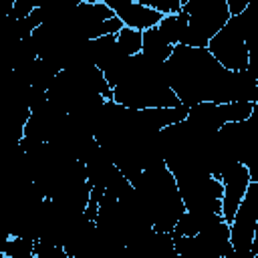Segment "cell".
I'll return each mask as SVG.
<instances>
[{"label": "cell", "instance_id": "obj_11", "mask_svg": "<svg viewBox=\"0 0 258 258\" xmlns=\"http://www.w3.org/2000/svg\"><path fill=\"white\" fill-rule=\"evenodd\" d=\"M218 222H224L220 214H214V212H183V216L177 220L173 232H171V238H179V236H194Z\"/></svg>", "mask_w": 258, "mask_h": 258}, {"label": "cell", "instance_id": "obj_17", "mask_svg": "<svg viewBox=\"0 0 258 258\" xmlns=\"http://www.w3.org/2000/svg\"><path fill=\"white\" fill-rule=\"evenodd\" d=\"M252 256H254L252 252H250V254H240V252H234V250H232L230 254H226V256H222V258H252Z\"/></svg>", "mask_w": 258, "mask_h": 258}, {"label": "cell", "instance_id": "obj_8", "mask_svg": "<svg viewBox=\"0 0 258 258\" xmlns=\"http://www.w3.org/2000/svg\"><path fill=\"white\" fill-rule=\"evenodd\" d=\"M220 181H222V210H220V214H222V220L226 224H230L242 198H244V194H246V189H248V185L252 183V179H250V173H248L244 163H234L220 175Z\"/></svg>", "mask_w": 258, "mask_h": 258}, {"label": "cell", "instance_id": "obj_9", "mask_svg": "<svg viewBox=\"0 0 258 258\" xmlns=\"http://www.w3.org/2000/svg\"><path fill=\"white\" fill-rule=\"evenodd\" d=\"M105 4L115 12V16L123 22L125 28H133L139 32L157 26L163 18L159 12L143 6L137 0H105Z\"/></svg>", "mask_w": 258, "mask_h": 258}, {"label": "cell", "instance_id": "obj_1", "mask_svg": "<svg viewBox=\"0 0 258 258\" xmlns=\"http://www.w3.org/2000/svg\"><path fill=\"white\" fill-rule=\"evenodd\" d=\"M163 67L169 89L187 109L200 103H258V75L248 69L230 73L206 48L177 44Z\"/></svg>", "mask_w": 258, "mask_h": 258}, {"label": "cell", "instance_id": "obj_6", "mask_svg": "<svg viewBox=\"0 0 258 258\" xmlns=\"http://www.w3.org/2000/svg\"><path fill=\"white\" fill-rule=\"evenodd\" d=\"M173 250L179 258H222L232 252L230 226L218 222L194 236L173 238Z\"/></svg>", "mask_w": 258, "mask_h": 258}, {"label": "cell", "instance_id": "obj_15", "mask_svg": "<svg viewBox=\"0 0 258 258\" xmlns=\"http://www.w3.org/2000/svg\"><path fill=\"white\" fill-rule=\"evenodd\" d=\"M40 2H30V0H12V14L16 16V20L26 18Z\"/></svg>", "mask_w": 258, "mask_h": 258}, {"label": "cell", "instance_id": "obj_5", "mask_svg": "<svg viewBox=\"0 0 258 258\" xmlns=\"http://www.w3.org/2000/svg\"><path fill=\"white\" fill-rule=\"evenodd\" d=\"M181 10L187 16V32L181 44L191 48H206L230 20L226 0H181Z\"/></svg>", "mask_w": 258, "mask_h": 258}, {"label": "cell", "instance_id": "obj_4", "mask_svg": "<svg viewBox=\"0 0 258 258\" xmlns=\"http://www.w3.org/2000/svg\"><path fill=\"white\" fill-rule=\"evenodd\" d=\"M254 24L252 4L238 16H230V20L214 34L208 42L206 50L212 58L230 73H242L250 64V50H248V32Z\"/></svg>", "mask_w": 258, "mask_h": 258}, {"label": "cell", "instance_id": "obj_3", "mask_svg": "<svg viewBox=\"0 0 258 258\" xmlns=\"http://www.w3.org/2000/svg\"><path fill=\"white\" fill-rule=\"evenodd\" d=\"M131 187L139 196L153 232L171 234L177 220L183 216L185 206L181 202L175 179L165 167V163L159 161L145 167L131 181Z\"/></svg>", "mask_w": 258, "mask_h": 258}, {"label": "cell", "instance_id": "obj_7", "mask_svg": "<svg viewBox=\"0 0 258 258\" xmlns=\"http://www.w3.org/2000/svg\"><path fill=\"white\" fill-rule=\"evenodd\" d=\"M230 226V244L234 252L250 254L252 242L258 230V183L252 181L232 218Z\"/></svg>", "mask_w": 258, "mask_h": 258}, {"label": "cell", "instance_id": "obj_14", "mask_svg": "<svg viewBox=\"0 0 258 258\" xmlns=\"http://www.w3.org/2000/svg\"><path fill=\"white\" fill-rule=\"evenodd\" d=\"M115 42H117V48L127 54V56H137L141 52V32L139 30H133V28H121L117 34H115Z\"/></svg>", "mask_w": 258, "mask_h": 258}, {"label": "cell", "instance_id": "obj_2", "mask_svg": "<svg viewBox=\"0 0 258 258\" xmlns=\"http://www.w3.org/2000/svg\"><path fill=\"white\" fill-rule=\"evenodd\" d=\"M113 103L131 109H165L181 105L165 79V67L147 60L141 52L131 56L125 79L113 87Z\"/></svg>", "mask_w": 258, "mask_h": 258}, {"label": "cell", "instance_id": "obj_12", "mask_svg": "<svg viewBox=\"0 0 258 258\" xmlns=\"http://www.w3.org/2000/svg\"><path fill=\"white\" fill-rule=\"evenodd\" d=\"M157 30L163 34V38L171 44V46H177L183 42L185 38V32H187V16L183 10H179L177 14H169V16H163L157 24Z\"/></svg>", "mask_w": 258, "mask_h": 258}, {"label": "cell", "instance_id": "obj_13", "mask_svg": "<svg viewBox=\"0 0 258 258\" xmlns=\"http://www.w3.org/2000/svg\"><path fill=\"white\" fill-rule=\"evenodd\" d=\"M254 107H256V103H246V101L218 105V117H220L222 127L226 123H242V121H248L252 117V113H254Z\"/></svg>", "mask_w": 258, "mask_h": 258}, {"label": "cell", "instance_id": "obj_16", "mask_svg": "<svg viewBox=\"0 0 258 258\" xmlns=\"http://www.w3.org/2000/svg\"><path fill=\"white\" fill-rule=\"evenodd\" d=\"M226 6H228L230 16H238L250 6V0H226Z\"/></svg>", "mask_w": 258, "mask_h": 258}, {"label": "cell", "instance_id": "obj_10", "mask_svg": "<svg viewBox=\"0 0 258 258\" xmlns=\"http://www.w3.org/2000/svg\"><path fill=\"white\" fill-rule=\"evenodd\" d=\"M173 46L163 38V34L157 30V26L147 28L141 32V54L157 64H165L167 58L171 56Z\"/></svg>", "mask_w": 258, "mask_h": 258}]
</instances>
